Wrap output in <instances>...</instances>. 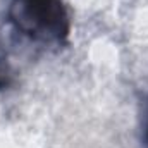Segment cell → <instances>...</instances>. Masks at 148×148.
Masks as SVG:
<instances>
[{
	"mask_svg": "<svg viewBox=\"0 0 148 148\" xmlns=\"http://www.w3.org/2000/svg\"><path fill=\"white\" fill-rule=\"evenodd\" d=\"M9 16L21 33L35 40L60 43L69 35V17L60 0H14Z\"/></svg>",
	"mask_w": 148,
	"mask_h": 148,
	"instance_id": "obj_1",
	"label": "cell"
},
{
	"mask_svg": "<svg viewBox=\"0 0 148 148\" xmlns=\"http://www.w3.org/2000/svg\"><path fill=\"white\" fill-rule=\"evenodd\" d=\"M147 140H148V122H147Z\"/></svg>",
	"mask_w": 148,
	"mask_h": 148,
	"instance_id": "obj_2",
	"label": "cell"
}]
</instances>
